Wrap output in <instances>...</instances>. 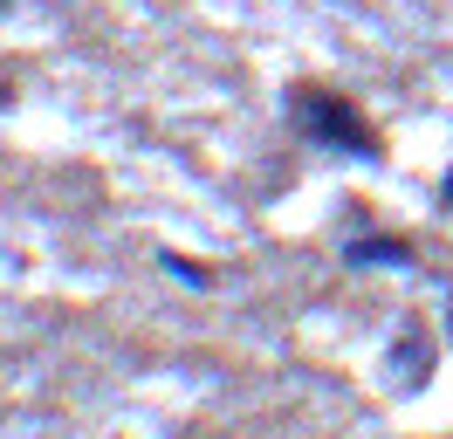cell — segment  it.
I'll list each match as a JSON object with an SVG mask.
<instances>
[{
  "label": "cell",
  "mask_w": 453,
  "mask_h": 439,
  "mask_svg": "<svg viewBox=\"0 0 453 439\" xmlns=\"http://www.w3.org/2000/svg\"><path fill=\"white\" fill-rule=\"evenodd\" d=\"M343 261H350V268H378V261L405 268V261H412V247H405V241H350V247H343Z\"/></svg>",
  "instance_id": "obj_3"
},
{
  "label": "cell",
  "mask_w": 453,
  "mask_h": 439,
  "mask_svg": "<svg viewBox=\"0 0 453 439\" xmlns=\"http://www.w3.org/2000/svg\"><path fill=\"white\" fill-rule=\"evenodd\" d=\"M392 378H398V384H426V378H433V343H426L419 323L398 329V343H392Z\"/></svg>",
  "instance_id": "obj_2"
},
{
  "label": "cell",
  "mask_w": 453,
  "mask_h": 439,
  "mask_svg": "<svg viewBox=\"0 0 453 439\" xmlns=\"http://www.w3.org/2000/svg\"><path fill=\"white\" fill-rule=\"evenodd\" d=\"M288 124L296 137H310L323 151H350V158H378L385 151V137L365 124V110L337 96V89H323V82H296L288 89Z\"/></svg>",
  "instance_id": "obj_1"
},
{
  "label": "cell",
  "mask_w": 453,
  "mask_h": 439,
  "mask_svg": "<svg viewBox=\"0 0 453 439\" xmlns=\"http://www.w3.org/2000/svg\"><path fill=\"white\" fill-rule=\"evenodd\" d=\"M0 14H7V0H0Z\"/></svg>",
  "instance_id": "obj_6"
},
{
  "label": "cell",
  "mask_w": 453,
  "mask_h": 439,
  "mask_svg": "<svg viewBox=\"0 0 453 439\" xmlns=\"http://www.w3.org/2000/svg\"><path fill=\"white\" fill-rule=\"evenodd\" d=\"M165 268L186 281V289H213V268H193V261H179V254H165Z\"/></svg>",
  "instance_id": "obj_4"
},
{
  "label": "cell",
  "mask_w": 453,
  "mask_h": 439,
  "mask_svg": "<svg viewBox=\"0 0 453 439\" xmlns=\"http://www.w3.org/2000/svg\"><path fill=\"white\" fill-rule=\"evenodd\" d=\"M440 206H447V213H453V172H447V179H440Z\"/></svg>",
  "instance_id": "obj_5"
}]
</instances>
